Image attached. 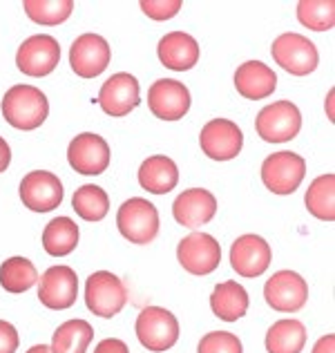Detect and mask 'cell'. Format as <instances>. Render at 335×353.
<instances>
[{"mask_svg": "<svg viewBox=\"0 0 335 353\" xmlns=\"http://www.w3.org/2000/svg\"><path fill=\"white\" fill-rule=\"evenodd\" d=\"M50 114L48 97L34 85H14L3 97V117L16 130H36Z\"/></svg>", "mask_w": 335, "mask_h": 353, "instance_id": "obj_1", "label": "cell"}, {"mask_svg": "<svg viewBox=\"0 0 335 353\" xmlns=\"http://www.w3.org/2000/svg\"><path fill=\"white\" fill-rule=\"evenodd\" d=\"M116 228L128 241L145 246L159 235V212L148 199L132 197L121 203L116 212Z\"/></svg>", "mask_w": 335, "mask_h": 353, "instance_id": "obj_2", "label": "cell"}, {"mask_svg": "<svg viewBox=\"0 0 335 353\" xmlns=\"http://www.w3.org/2000/svg\"><path fill=\"white\" fill-rule=\"evenodd\" d=\"M139 342L152 353H163L179 342V322L163 306H145L134 324Z\"/></svg>", "mask_w": 335, "mask_h": 353, "instance_id": "obj_3", "label": "cell"}, {"mask_svg": "<svg viewBox=\"0 0 335 353\" xmlns=\"http://www.w3.org/2000/svg\"><path fill=\"white\" fill-rule=\"evenodd\" d=\"M128 302V289L110 271H97L88 277L85 284V304L97 318H114Z\"/></svg>", "mask_w": 335, "mask_h": 353, "instance_id": "obj_4", "label": "cell"}, {"mask_svg": "<svg viewBox=\"0 0 335 353\" xmlns=\"http://www.w3.org/2000/svg\"><path fill=\"white\" fill-rule=\"evenodd\" d=\"M255 130L259 139L268 143H284L291 141L302 130V114L295 103L291 101H277V103H268L259 110Z\"/></svg>", "mask_w": 335, "mask_h": 353, "instance_id": "obj_5", "label": "cell"}, {"mask_svg": "<svg viewBox=\"0 0 335 353\" xmlns=\"http://www.w3.org/2000/svg\"><path fill=\"white\" fill-rule=\"evenodd\" d=\"M271 54L279 68L286 70L288 74H293V77H306V74H311L320 63L315 45L306 39V36L295 34V32H286L282 36H277L273 41Z\"/></svg>", "mask_w": 335, "mask_h": 353, "instance_id": "obj_6", "label": "cell"}, {"mask_svg": "<svg viewBox=\"0 0 335 353\" xmlns=\"http://www.w3.org/2000/svg\"><path fill=\"white\" fill-rule=\"evenodd\" d=\"M306 174V161L291 150L275 152L262 163V181L275 194H293Z\"/></svg>", "mask_w": 335, "mask_h": 353, "instance_id": "obj_7", "label": "cell"}, {"mask_svg": "<svg viewBox=\"0 0 335 353\" xmlns=\"http://www.w3.org/2000/svg\"><path fill=\"white\" fill-rule=\"evenodd\" d=\"M61 61V45L50 34L30 36L16 52V68L27 77H48Z\"/></svg>", "mask_w": 335, "mask_h": 353, "instance_id": "obj_8", "label": "cell"}, {"mask_svg": "<svg viewBox=\"0 0 335 353\" xmlns=\"http://www.w3.org/2000/svg\"><path fill=\"white\" fill-rule=\"evenodd\" d=\"M176 259L192 275H210L221 262V246L212 235L194 230L179 241Z\"/></svg>", "mask_w": 335, "mask_h": 353, "instance_id": "obj_9", "label": "cell"}, {"mask_svg": "<svg viewBox=\"0 0 335 353\" xmlns=\"http://www.w3.org/2000/svg\"><path fill=\"white\" fill-rule=\"evenodd\" d=\"M79 297V277L70 266H50L39 280V300L52 311H65Z\"/></svg>", "mask_w": 335, "mask_h": 353, "instance_id": "obj_10", "label": "cell"}, {"mask_svg": "<svg viewBox=\"0 0 335 353\" xmlns=\"http://www.w3.org/2000/svg\"><path fill=\"white\" fill-rule=\"evenodd\" d=\"M199 145L212 161H230L241 152L244 134L237 123L228 119H212L201 128Z\"/></svg>", "mask_w": 335, "mask_h": 353, "instance_id": "obj_11", "label": "cell"}, {"mask_svg": "<svg viewBox=\"0 0 335 353\" xmlns=\"http://www.w3.org/2000/svg\"><path fill=\"white\" fill-rule=\"evenodd\" d=\"M68 161L72 170L83 176L103 174L110 165V145L103 137L94 132H83L72 139L68 148Z\"/></svg>", "mask_w": 335, "mask_h": 353, "instance_id": "obj_12", "label": "cell"}, {"mask_svg": "<svg viewBox=\"0 0 335 353\" xmlns=\"http://www.w3.org/2000/svg\"><path fill=\"white\" fill-rule=\"evenodd\" d=\"M264 300L273 311L295 313L309 300V284L295 271H279L264 284Z\"/></svg>", "mask_w": 335, "mask_h": 353, "instance_id": "obj_13", "label": "cell"}, {"mask_svg": "<svg viewBox=\"0 0 335 353\" xmlns=\"http://www.w3.org/2000/svg\"><path fill=\"white\" fill-rule=\"evenodd\" d=\"M112 50L108 41L99 34H83L72 43L70 65L81 79H97L110 65Z\"/></svg>", "mask_w": 335, "mask_h": 353, "instance_id": "obj_14", "label": "cell"}, {"mask_svg": "<svg viewBox=\"0 0 335 353\" xmlns=\"http://www.w3.org/2000/svg\"><path fill=\"white\" fill-rule=\"evenodd\" d=\"M21 199L34 212L56 210L63 201V183L56 174L48 170H34L23 176L21 181Z\"/></svg>", "mask_w": 335, "mask_h": 353, "instance_id": "obj_15", "label": "cell"}, {"mask_svg": "<svg viewBox=\"0 0 335 353\" xmlns=\"http://www.w3.org/2000/svg\"><path fill=\"white\" fill-rule=\"evenodd\" d=\"M150 112L161 121H179L190 110V92L174 79H159L148 92Z\"/></svg>", "mask_w": 335, "mask_h": 353, "instance_id": "obj_16", "label": "cell"}, {"mask_svg": "<svg viewBox=\"0 0 335 353\" xmlns=\"http://www.w3.org/2000/svg\"><path fill=\"white\" fill-rule=\"evenodd\" d=\"M139 101H141L139 81L132 77V74L119 72L101 85L97 103L110 117H125L139 105Z\"/></svg>", "mask_w": 335, "mask_h": 353, "instance_id": "obj_17", "label": "cell"}, {"mask_svg": "<svg viewBox=\"0 0 335 353\" xmlns=\"http://www.w3.org/2000/svg\"><path fill=\"white\" fill-rule=\"evenodd\" d=\"M271 246L259 235H241L230 246V266L241 277H259L271 266Z\"/></svg>", "mask_w": 335, "mask_h": 353, "instance_id": "obj_18", "label": "cell"}, {"mask_svg": "<svg viewBox=\"0 0 335 353\" xmlns=\"http://www.w3.org/2000/svg\"><path fill=\"white\" fill-rule=\"evenodd\" d=\"M217 199L203 188L183 190L172 203V215L183 228H201L215 217Z\"/></svg>", "mask_w": 335, "mask_h": 353, "instance_id": "obj_19", "label": "cell"}, {"mask_svg": "<svg viewBox=\"0 0 335 353\" xmlns=\"http://www.w3.org/2000/svg\"><path fill=\"white\" fill-rule=\"evenodd\" d=\"M235 88L248 101L268 99L277 88L275 72L262 61H246L235 72Z\"/></svg>", "mask_w": 335, "mask_h": 353, "instance_id": "obj_20", "label": "cell"}, {"mask_svg": "<svg viewBox=\"0 0 335 353\" xmlns=\"http://www.w3.org/2000/svg\"><path fill=\"white\" fill-rule=\"evenodd\" d=\"M156 52H159V61L174 72H188L199 61V43L185 32L165 34Z\"/></svg>", "mask_w": 335, "mask_h": 353, "instance_id": "obj_21", "label": "cell"}, {"mask_svg": "<svg viewBox=\"0 0 335 353\" xmlns=\"http://www.w3.org/2000/svg\"><path fill=\"white\" fill-rule=\"evenodd\" d=\"M139 183H141L143 190L152 194H168L179 183V168L170 157H148L139 168Z\"/></svg>", "mask_w": 335, "mask_h": 353, "instance_id": "obj_22", "label": "cell"}, {"mask_svg": "<svg viewBox=\"0 0 335 353\" xmlns=\"http://www.w3.org/2000/svg\"><path fill=\"white\" fill-rule=\"evenodd\" d=\"M248 293L239 282H221L210 295V309L223 322H237L248 313Z\"/></svg>", "mask_w": 335, "mask_h": 353, "instance_id": "obj_23", "label": "cell"}, {"mask_svg": "<svg viewBox=\"0 0 335 353\" xmlns=\"http://www.w3.org/2000/svg\"><path fill=\"white\" fill-rule=\"evenodd\" d=\"M306 345V327L300 320H277L266 333L268 353H302Z\"/></svg>", "mask_w": 335, "mask_h": 353, "instance_id": "obj_24", "label": "cell"}, {"mask_svg": "<svg viewBox=\"0 0 335 353\" xmlns=\"http://www.w3.org/2000/svg\"><path fill=\"white\" fill-rule=\"evenodd\" d=\"M94 340V329L85 320L63 322L52 336V353H85L90 342Z\"/></svg>", "mask_w": 335, "mask_h": 353, "instance_id": "obj_25", "label": "cell"}, {"mask_svg": "<svg viewBox=\"0 0 335 353\" xmlns=\"http://www.w3.org/2000/svg\"><path fill=\"white\" fill-rule=\"evenodd\" d=\"M79 246V226L70 217H56L43 230V248L52 257H65Z\"/></svg>", "mask_w": 335, "mask_h": 353, "instance_id": "obj_26", "label": "cell"}, {"mask_svg": "<svg viewBox=\"0 0 335 353\" xmlns=\"http://www.w3.org/2000/svg\"><path fill=\"white\" fill-rule=\"evenodd\" d=\"M306 210L313 217H318L322 221H333L335 219V176L320 174L318 179H313L309 190L304 194Z\"/></svg>", "mask_w": 335, "mask_h": 353, "instance_id": "obj_27", "label": "cell"}, {"mask_svg": "<svg viewBox=\"0 0 335 353\" xmlns=\"http://www.w3.org/2000/svg\"><path fill=\"white\" fill-rule=\"evenodd\" d=\"M39 282V271L27 257H9L0 264V286L7 293H25Z\"/></svg>", "mask_w": 335, "mask_h": 353, "instance_id": "obj_28", "label": "cell"}, {"mask_svg": "<svg viewBox=\"0 0 335 353\" xmlns=\"http://www.w3.org/2000/svg\"><path fill=\"white\" fill-rule=\"evenodd\" d=\"M72 206L81 219L101 221L110 210V197L103 188H99L94 183H88L77 188V192H74V197H72Z\"/></svg>", "mask_w": 335, "mask_h": 353, "instance_id": "obj_29", "label": "cell"}, {"mask_svg": "<svg viewBox=\"0 0 335 353\" xmlns=\"http://www.w3.org/2000/svg\"><path fill=\"white\" fill-rule=\"evenodd\" d=\"M25 12L34 23L54 27L65 23L74 12L72 0H25Z\"/></svg>", "mask_w": 335, "mask_h": 353, "instance_id": "obj_30", "label": "cell"}, {"mask_svg": "<svg viewBox=\"0 0 335 353\" xmlns=\"http://www.w3.org/2000/svg\"><path fill=\"white\" fill-rule=\"evenodd\" d=\"M297 21L313 32H329L335 25L333 0H302L297 3Z\"/></svg>", "mask_w": 335, "mask_h": 353, "instance_id": "obj_31", "label": "cell"}, {"mask_svg": "<svg viewBox=\"0 0 335 353\" xmlns=\"http://www.w3.org/2000/svg\"><path fill=\"white\" fill-rule=\"evenodd\" d=\"M197 353H244L241 342L235 333L228 331H210L199 340Z\"/></svg>", "mask_w": 335, "mask_h": 353, "instance_id": "obj_32", "label": "cell"}, {"mask_svg": "<svg viewBox=\"0 0 335 353\" xmlns=\"http://www.w3.org/2000/svg\"><path fill=\"white\" fill-rule=\"evenodd\" d=\"M141 9L152 21H168V18H172L174 14H179L181 0H143Z\"/></svg>", "mask_w": 335, "mask_h": 353, "instance_id": "obj_33", "label": "cell"}, {"mask_svg": "<svg viewBox=\"0 0 335 353\" xmlns=\"http://www.w3.org/2000/svg\"><path fill=\"white\" fill-rule=\"evenodd\" d=\"M18 331L14 324L0 320V353H16L18 349Z\"/></svg>", "mask_w": 335, "mask_h": 353, "instance_id": "obj_34", "label": "cell"}, {"mask_svg": "<svg viewBox=\"0 0 335 353\" xmlns=\"http://www.w3.org/2000/svg\"><path fill=\"white\" fill-rule=\"evenodd\" d=\"M94 353H130L128 345L123 340H119V338H105V340H101Z\"/></svg>", "mask_w": 335, "mask_h": 353, "instance_id": "obj_35", "label": "cell"}, {"mask_svg": "<svg viewBox=\"0 0 335 353\" xmlns=\"http://www.w3.org/2000/svg\"><path fill=\"white\" fill-rule=\"evenodd\" d=\"M313 353H335V336L329 333V336H322L318 342H315Z\"/></svg>", "mask_w": 335, "mask_h": 353, "instance_id": "obj_36", "label": "cell"}, {"mask_svg": "<svg viewBox=\"0 0 335 353\" xmlns=\"http://www.w3.org/2000/svg\"><path fill=\"white\" fill-rule=\"evenodd\" d=\"M9 163H12V150H9V145L3 137H0V174H3L7 168H9Z\"/></svg>", "mask_w": 335, "mask_h": 353, "instance_id": "obj_37", "label": "cell"}, {"mask_svg": "<svg viewBox=\"0 0 335 353\" xmlns=\"http://www.w3.org/2000/svg\"><path fill=\"white\" fill-rule=\"evenodd\" d=\"M27 353H52V349L48 347V345H36V347H32Z\"/></svg>", "mask_w": 335, "mask_h": 353, "instance_id": "obj_38", "label": "cell"}]
</instances>
